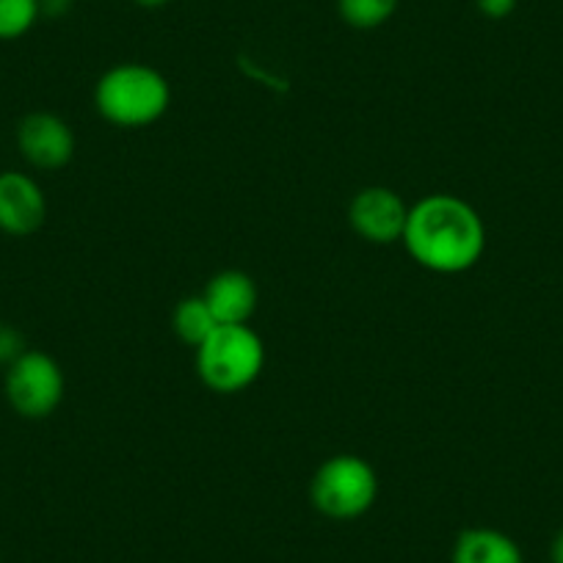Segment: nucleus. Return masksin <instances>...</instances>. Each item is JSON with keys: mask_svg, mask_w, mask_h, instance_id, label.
Instances as JSON below:
<instances>
[{"mask_svg": "<svg viewBox=\"0 0 563 563\" xmlns=\"http://www.w3.org/2000/svg\"><path fill=\"white\" fill-rule=\"evenodd\" d=\"M550 563H563V528L552 536L550 544Z\"/></svg>", "mask_w": 563, "mask_h": 563, "instance_id": "17", "label": "nucleus"}, {"mask_svg": "<svg viewBox=\"0 0 563 563\" xmlns=\"http://www.w3.org/2000/svg\"><path fill=\"white\" fill-rule=\"evenodd\" d=\"M172 106V86L147 64H119L95 86V108L117 128H147Z\"/></svg>", "mask_w": 563, "mask_h": 563, "instance_id": "2", "label": "nucleus"}, {"mask_svg": "<svg viewBox=\"0 0 563 563\" xmlns=\"http://www.w3.org/2000/svg\"><path fill=\"white\" fill-rule=\"evenodd\" d=\"M378 497V475L365 459L340 453L316 470L310 484V500L318 514L338 522L360 519Z\"/></svg>", "mask_w": 563, "mask_h": 563, "instance_id": "4", "label": "nucleus"}, {"mask_svg": "<svg viewBox=\"0 0 563 563\" xmlns=\"http://www.w3.org/2000/svg\"><path fill=\"white\" fill-rule=\"evenodd\" d=\"M172 329H175V334L183 343L197 351L219 329V321L210 312L205 296H188L172 312Z\"/></svg>", "mask_w": 563, "mask_h": 563, "instance_id": "11", "label": "nucleus"}, {"mask_svg": "<svg viewBox=\"0 0 563 563\" xmlns=\"http://www.w3.org/2000/svg\"><path fill=\"white\" fill-rule=\"evenodd\" d=\"M7 400L25 420H45L64 400L62 365L45 351H25L7 367Z\"/></svg>", "mask_w": 563, "mask_h": 563, "instance_id": "5", "label": "nucleus"}, {"mask_svg": "<svg viewBox=\"0 0 563 563\" xmlns=\"http://www.w3.org/2000/svg\"><path fill=\"white\" fill-rule=\"evenodd\" d=\"M133 3H139L141 9H164L169 7L172 0H133Z\"/></svg>", "mask_w": 563, "mask_h": 563, "instance_id": "18", "label": "nucleus"}, {"mask_svg": "<svg viewBox=\"0 0 563 563\" xmlns=\"http://www.w3.org/2000/svg\"><path fill=\"white\" fill-rule=\"evenodd\" d=\"M40 20V0H0V42L29 34Z\"/></svg>", "mask_w": 563, "mask_h": 563, "instance_id": "13", "label": "nucleus"}, {"mask_svg": "<svg viewBox=\"0 0 563 563\" xmlns=\"http://www.w3.org/2000/svg\"><path fill=\"white\" fill-rule=\"evenodd\" d=\"M519 0H475V7L484 18L489 20H506L511 18Z\"/></svg>", "mask_w": 563, "mask_h": 563, "instance_id": "15", "label": "nucleus"}, {"mask_svg": "<svg viewBox=\"0 0 563 563\" xmlns=\"http://www.w3.org/2000/svg\"><path fill=\"white\" fill-rule=\"evenodd\" d=\"M400 243L417 265L434 274H464L486 252L478 210L453 194H431L409 208Z\"/></svg>", "mask_w": 563, "mask_h": 563, "instance_id": "1", "label": "nucleus"}, {"mask_svg": "<svg viewBox=\"0 0 563 563\" xmlns=\"http://www.w3.org/2000/svg\"><path fill=\"white\" fill-rule=\"evenodd\" d=\"M205 301H208L210 312L219 321V327H241L249 323V318L257 310V285L243 271H221L205 288Z\"/></svg>", "mask_w": 563, "mask_h": 563, "instance_id": "9", "label": "nucleus"}, {"mask_svg": "<svg viewBox=\"0 0 563 563\" xmlns=\"http://www.w3.org/2000/svg\"><path fill=\"white\" fill-rule=\"evenodd\" d=\"M18 150L25 164L34 166V169H64L75 155V133L56 113L34 111L20 119Z\"/></svg>", "mask_w": 563, "mask_h": 563, "instance_id": "6", "label": "nucleus"}, {"mask_svg": "<svg viewBox=\"0 0 563 563\" xmlns=\"http://www.w3.org/2000/svg\"><path fill=\"white\" fill-rule=\"evenodd\" d=\"M25 338L23 332L12 327V323H0V365H12L14 360L25 354Z\"/></svg>", "mask_w": 563, "mask_h": 563, "instance_id": "14", "label": "nucleus"}, {"mask_svg": "<svg viewBox=\"0 0 563 563\" xmlns=\"http://www.w3.org/2000/svg\"><path fill=\"white\" fill-rule=\"evenodd\" d=\"M47 219V199L40 183L25 172L0 175V232L29 238L42 230Z\"/></svg>", "mask_w": 563, "mask_h": 563, "instance_id": "8", "label": "nucleus"}, {"mask_svg": "<svg viewBox=\"0 0 563 563\" xmlns=\"http://www.w3.org/2000/svg\"><path fill=\"white\" fill-rule=\"evenodd\" d=\"M406 219H409V208L393 188L367 186L349 205L351 230L362 241L376 243V246L400 241L406 230Z\"/></svg>", "mask_w": 563, "mask_h": 563, "instance_id": "7", "label": "nucleus"}, {"mask_svg": "<svg viewBox=\"0 0 563 563\" xmlns=\"http://www.w3.org/2000/svg\"><path fill=\"white\" fill-rule=\"evenodd\" d=\"M451 563H525L522 547L495 528H467L453 544Z\"/></svg>", "mask_w": 563, "mask_h": 563, "instance_id": "10", "label": "nucleus"}, {"mask_svg": "<svg viewBox=\"0 0 563 563\" xmlns=\"http://www.w3.org/2000/svg\"><path fill=\"white\" fill-rule=\"evenodd\" d=\"M265 367V345L249 323L219 327L197 349V371L208 389L235 395L252 387Z\"/></svg>", "mask_w": 563, "mask_h": 563, "instance_id": "3", "label": "nucleus"}, {"mask_svg": "<svg viewBox=\"0 0 563 563\" xmlns=\"http://www.w3.org/2000/svg\"><path fill=\"white\" fill-rule=\"evenodd\" d=\"M398 9V0H338V12L351 29L373 31L387 23Z\"/></svg>", "mask_w": 563, "mask_h": 563, "instance_id": "12", "label": "nucleus"}, {"mask_svg": "<svg viewBox=\"0 0 563 563\" xmlns=\"http://www.w3.org/2000/svg\"><path fill=\"white\" fill-rule=\"evenodd\" d=\"M73 0H40V18H62V14L69 12Z\"/></svg>", "mask_w": 563, "mask_h": 563, "instance_id": "16", "label": "nucleus"}]
</instances>
